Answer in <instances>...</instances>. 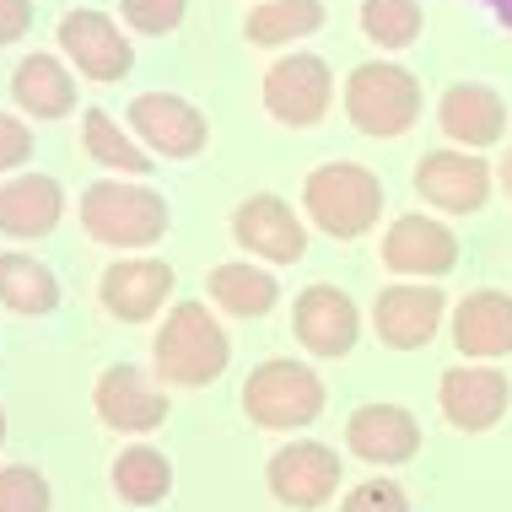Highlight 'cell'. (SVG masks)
Wrapping results in <instances>:
<instances>
[{
	"mask_svg": "<svg viewBox=\"0 0 512 512\" xmlns=\"http://www.w3.org/2000/svg\"><path fill=\"white\" fill-rule=\"evenodd\" d=\"M157 356L162 383H178V389H205V383L221 378L232 345L221 335V324L205 313V302H178V308L162 318V335L151 345Z\"/></svg>",
	"mask_w": 512,
	"mask_h": 512,
	"instance_id": "cell-1",
	"label": "cell"
},
{
	"mask_svg": "<svg viewBox=\"0 0 512 512\" xmlns=\"http://www.w3.org/2000/svg\"><path fill=\"white\" fill-rule=\"evenodd\" d=\"M243 410H248V421L270 426V432H297V426L318 421V410H324V383H318V372H308L302 362L270 356V362H259L248 372Z\"/></svg>",
	"mask_w": 512,
	"mask_h": 512,
	"instance_id": "cell-2",
	"label": "cell"
},
{
	"mask_svg": "<svg viewBox=\"0 0 512 512\" xmlns=\"http://www.w3.org/2000/svg\"><path fill=\"white\" fill-rule=\"evenodd\" d=\"M302 205H308V216L329 238H362L383 211V184L378 173L356 168V162H329V168L308 173Z\"/></svg>",
	"mask_w": 512,
	"mask_h": 512,
	"instance_id": "cell-3",
	"label": "cell"
},
{
	"mask_svg": "<svg viewBox=\"0 0 512 512\" xmlns=\"http://www.w3.org/2000/svg\"><path fill=\"white\" fill-rule=\"evenodd\" d=\"M168 200L151 195V189L135 184H92L81 195V227L92 232L98 243L114 248H146L168 232Z\"/></svg>",
	"mask_w": 512,
	"mask_h": 512,
	"instance_id": "cell-4",
	"label": "cell"
},
{
	"mask_svg": "<svg viewBox=\"0 0 512 512\" xmlns=\"http://www.w3.org/2000/svg\"><path fill=\"white\" fill-rule=\"evenodd\" d=\"M345 114L362 135H405L421 119V81L405 65H356L345 81Z\"/></svg>",
	"mask_w": 512,
	"mask_h": 512,
	"instance_id": "cell-5",
	"label": "cell"
},
{
	"mask_svg": "<svg viewBox=\"0 0 512 512\" xmlns=\"http://www.w3.org/2000/svg\"><path fill=\"white\" fill-rule=\"evenodd\" d=\"M329 98H335V81L318 54H292L265 71V108L281 124H318Z\"/></svg>",
	"mask_w": 512,
	"mask_h": 512,
	"instance_id": "cell-6",
	"label": "cell"
},
{
	"mask_svg": "<svg viewBox=\"0 0 512 512\" xmlns=\"http://www.w3.org/2000/svg\"><path fill=\"white\" fill-rule=\"evenodd\" d=\"M130 124L151 151H162V157H195V151H205V141H211L205 114L195 103L173 98V92H141V98L130 103Z\"/></svg>",
	"mask_w": 512,
	"mask_h": 512,
	"instance_id": "cell-7",
	"label": "cell"
},
{
	"mask_svg": "<svg viewBox=\"0 0 512 512\" xmlns=\"http://www.w3.org/2000/svg\"><path fill=\"white\" fill-rule=\"evenodd\" d=\"M437 399H442V415L459 432H491L512 405V383L496 367H453V372H442Z\"/></svg>",
	"mask_w": 512,
	"mask_h": 512,
	"instance_id": "cell-8",
	"label": "cell"
},
{
	"mask_svg": "<svg viewBox=\"0 0 512 512\" xmlns=\"http://www.w3.org/2000/svg\"><path fill=\"white\" fill-rule=\"evenodd\" d=\"M232 232H238V243L248 248V254L270 259V265H297V259L308 254V232H302L297 211L281 195L243 200L238 216H232Z\"/></svg>",
	"mask_w": 512,
	"mask_h": 512,
	"instance_id": "cell-9",
	"label": "cell"
},
{
	"mask_svg": "<svg viewBox=\"0 0 512 512\" xmlns=\"http://www.w3.org/2000/svg\"><path fill=\"white\" fill-rule=\"evenodd\" d=\"M415 189H421V200H432L437 211L469 216L491 195V168L480 157H469V151H426L421 168H415Z\"/></svg>",
	"mask_w": 512,
	"mask_h": 512,
	"instance_id": "cell-10",
	"label": "cell"
},
{
	"mask_svg": "<svg viewBox=\"0 0 512 512\" xmlns=\"http://www.w3.org/2000/svg\"><path fill=\"white\" fill-rule=\"evenodd\" d=\"M340 486V459L324 442H292L270 459V491L286 507H324Z\"/></svg>",
	"mask_w": 512,
	"mask_h": 512,
	"instance_id": "cell-11",
	"label": "cell"
},
{
	"mask_svg": "<svg viewBox=\"0 0 512 512\" xmlns=\"http://www.w3.org/2000/svg\"><path fill=\"white\" fill-rule=\"evenodd\" d=\"M60 44L76 60V71L92 76V81H119V76H130V65H135L130 38H124L103 11H71V17H60Z\"/></svg>",
	"mask_w": 512,
	"mask_h": 512,
	"instance_id": "cell-12",
	"label": "cell"
},
{
	"mask_svg": "<svg viewBox=\"0 0 512 512\" xmlns=\"http://www.w3.org/2000/svg\"><path fill=\"white\" fill-rule=\"evenodd\" d=\"M383 265L399 275H448L459 265V238L432 216H399L383 238Z\"/></svg>",
	"mask_w": 512,
	"mask_h": 512,
	"instance_id": "cell-13",
	"label": "cell"
},
{
	"mask_svg": "<svg viewBox=\"0 0 512 512\" xmlns=\"http://www.w3.org/2000/svg\"><path fill=\"white\" fill-rule=\"evenodd\" d=\"M345 442L367 464H405L421 453V426L405 405H362L345 421Z\"/></svg>",
	"mask_w": 512,
	"mask_h": 512,
	"instance_id": "cell-14",
	"label": "cell"
},
{
	"mask_svg": "<svg viewBox=\"0 0 512 512\" xmlns=\"http://www.w3.org/2000/svg\"><path fill=\"white\" fill-rule=\"evenodd\" d=\"M92 405L114 432H151V426L168 421V394L157 383H146L135 367H108L98 378V394Z\"/></svg>",
	"mask_w": 512,
	"mask_h": 512,
	"instance_id": "cell-15",
	"label": "cell"
},
{
	"mask_svg": "<svg viewBox=\"0 0 512 512\" xmlns=\"http://www.w3.org/2000/svg\"><path fill=\"white\" fill-rule=\"evenodd\" d=\"M372 324H378L383 345L421 351L442 324V292H432V286H389L378 297V308H372Z\"/></svg>",
	"mask_w": 512,
	"mask_h": 512,
	"instance_id": "cell-16",
	"label": "cell"
},
{
	"mask_svg": "<svg viewBox=\"0 0 512 512\" xmlns=\"http://www.w3.org/2000/svg\"><path fill=\"white\" fill-rule=\"evenodd\" d=\"M168 292H173V270L162 259H119V265L103 270V308L124 324H146L168 302Z\"/></svg>",
	"mask_w": 512,
	"mask_h": 512,
	"instance_id": "cell-17",
	"label": "cell"
},
{
	"mask_svg": "<svg viewBox=\"0 0 512 512\" xmlns=\"http://www.w3.org/2000/svg\"><path fill=\"white\" fill-rule=\"evenodd\" d=\"M356 329H362L356 302L335 292V286H308L297 297V340L313 356H345L356 345Z\"/></svg>",
	"mask_w": 512,
	"mask_h": 512,
	"instance_id": "cell-18",
	"label": "cell"
},
{
	"mask_svg": "<svg viewBox=\"0 0 512 512\" xmlns=\"http://www.w3.org/2000/svg\"><path fill=\"white\" fill-rule=\"evenodd\" d=\"M453 345H459L464 356H480V362H491V356H507L512 351V297L507 292H469L459 302V313H453Z\"/></svg>",
	"mask_w": 512,
	"mask_h": 512,
	"instance_id": "cell-19",
	"label": "cell"
},
{
	"mask_svg": "<svg viewBox=\"0 0 512 512\" xmlns=\"http://www.w3.org/2000/svg\"><path fill=\"white\" fill-rule=\"evenodd\" d=\"M65 216V189L44 173H22L0 189V232L11 238H44Z\"/></svg>",
	"mask_w": 512,
	"mask_h": 512,
	"instance_id": "cell-20",
	"label": "cell"
},
{
	"mask_svg": "<svg viewBox=\"0 0 512 512\" xmlns=\"http://www.w3.org/2000/svg\"><path fill=\"white\" fill-rule=\"evenodd\" d=\"M442 130L459 146H496L507 130V103L491 87H475V81L448 87V98H442Z\"/></svg>",
	"mask_w": 512,
	"mask_h": 512,
	"instance_id": "cell-21",
	"label": "cell"
},
{
	"mask_svg": "<svg viewBox=\"0 0 512 512\" xmlns=\"http://www.w3.org/2000/svg\"><path fill=\"white\" fill-rule=\"evenodd\" d=\"M11 92H17V103L33 119H60L76 108V81L65 76V65L49 60V54H27L17 65V76H11Z\"/></svg>",
	"mask_w": 512,
	"mask_h": 512,
	"instance_id": "cell-22",
	"label": "cell"
},
{
	"mask_svg": "<svg viewBox=\"0 0 512 512\" xmlns=\"http://www.w3.org/2000/svg\"><path fill=\"white\" fill-rule=\"evenodd\" d=\"M205 292H211L216 308H227L238 318H259V313L275 308L281 286H275L265 270H254V265H216L211 281H205Z\"/></svg>",
	"mask_w": 512,
	"mask_h": 512,
	"instance_id": "cell-23",
	"label": "cell"
},
{
	"mask_svg": "<svg viewBox=\"0 0 512 512\" xmlns=\"http://www.w3.org/2000/svg\"><path fill=\"white\" fill-rule=\"evenodd\" d=\"M0 302L17 313H54L60 281L33 254H0Z\"/></svg>",
	"mask_w": 512,
	"mask_h": 512,
	"instance_id": "cell-24",
	"label": "cell"
},
{
	"mask_svg": "<svg viewBox=\"0 0 512 512\" xmlns=\"http://www.w3.org/2000/svg\"><path fill=\"white\" fill-rule=\"evenodd\" d=\"M324 27V0H265L248 11L243 33L254 44H286V38H308Z\"/></svg>",
	"mask_w": 512,
	"mask_h": 512,
	"instance_id": "cell-25",
	"label": "cell"
},
{
	"mask_svg": "<svg viewBox=\"0 0 512 512\" xmlns=\"http://www.w3.org/2000/svg\"><path fill=\"white\" fill-rule=\"evenodd\" d=\"M114 491L135 507H151L173 491V464L157 448H124L114 459Z\"/></svg>",
	"mask_w": 512,
	"mask_h": 512,
	"instance_id": "cell-26",
	"label": "cell"
},
{
	"mask_svg": "<svg viewBox=\"0 0 512 512\" xmlns=\"http://www.w3.org/2000/svg\"><path fill=\"white\" fill-rule=\"evenodd\" d=\"M81 135H87V151L103 162V168H114V173H135V178L151 173V157L130 141V135L119 130L114 119L103 114V108H87V124H81Z\"/></svg>",
	"mask_w": 512,
	"mask_h": 512,
	"instance_id": "cell-27",
	"label": "cell"
},
{
	"mask_svg": "<svg viewBox=\"0 0 512 512\" xmlns=\"http://www.w3.org/2000/svg\"><path fill=\"white\" fill-rule=\"evenodd\" d=\"M362 33L383 49H405L421 33V6L415 0H362Z\"/></svg>",
	"mask_w": 512,
	"mask_h": 512,
	"instance_id": "cell-28",
	"label": "cell"
},
{
	"mask_svg": "<svg viewBox=\"0 0 512 512\" xmlns=\"http://www.w3.org/2000/svg\"><path fill=\"white\" fill-rule=\"evenodd\" d=\"M0 512H49V486L38 469L11 464L0 469Z\"/></svg>",
	"mask_w": 512,
	"mask_h": 512,
	"instance_id": "cell-29",
	"label": "cell"
},
{
	"mask_svg": "<svg viewBox=\"0 0 512 512\" xmlns=\"http://www.w3.org/2000/svg\"><path fill=\"white\" fill-rule=\"evenodd\" d=\"M124 22L135 27V33H173L178 22H184V0H124Z\"/></svg>",
	"mask_w": 512,
	"mask_h": 512,
	"instance_id": "cell-30",
	"label": "cell"
},
{
	"mask_svg": "<svg viewBox=\"0 0 512 512\" xmlns=\"http://www.w3.org/2000/svg\"><path fill=\"white\" fill-rule=\"evenodd\" d=\"M340 512H410V496L394 480H362V486L345 496Z\"/></svg>",
	"mask_w": 512,
	"mask_h": 512,
	"instance_id": "cell-31",
	"label": "cell"
},
{
	"mask_svg": "<svg viewBox=\"0 0 512 512\" xmlns=\"http://www.w3.org/2000/svg\"><path fill=\"white\" fill-rule=\"evenodd\" d=\"M27 157H33V130H27L22 119L0 114V173L17 168V162H27Z\"/></svg>",
	"mask_w": 512,
	"mask_h": 512,
	"instance_id": "cell-32",
	"label": "cell"
},
{
	"mask_svg": "<svg viewBox=\"0 0 512 512\" xmlns=\"http://www.w3.org/2000/svg\"><path fill=\"white\" fill-rule=\"evenodd\" d=\"M27 22H33V0H0V44L22 38Z\"/></svg>",
	"mask_w": 512,
	"mask_h": 512,
	"instance_id": "cell-33",
	"label": "cell"
},
{
	"mask_svg": "<svg viewBox=\"0 0 512 512\" xmlns=\"http://www.w3.org/2000/svg\"><path fill=\"white\" fill-rule=\"evenodd\" d=\"M486 6H491V11H496V17H502L507 27H512V0H486Z\"/></svg>",
	"mask_w": 512,
	"mask_h": 512,
	"instance_id": "cell-34",
	"label": "cell"
},
{
	"mask_svg": "<svg viewBox=\"0 0 512 512\" xmlns=\"http://www.w3.org/2000/svg\"><path fill=\"white\" fill-rule=\"evenodd\" d=\"M502 184H507V195H512V151H507V162H502Z\"/></svg>",
	"mask_w": 512,
	"mask_h": 512,
	"instance_id": "cell-35",
	"label": "cell"
},
{
	"mask_svg": "<svg viewBox=\"0 0 512 512\" xmlns=\"http://www.w3.org/2000/svg\"><path fill=\"white\" fill-rule=\"evenodd\" d=\"M0 442H6V415H0Z\"/></svg>",
	"mask_w": 512,
	"mask_h": 512,
	"instance_id": "cell-36",
	"label": "cell"
}]
</instances>
